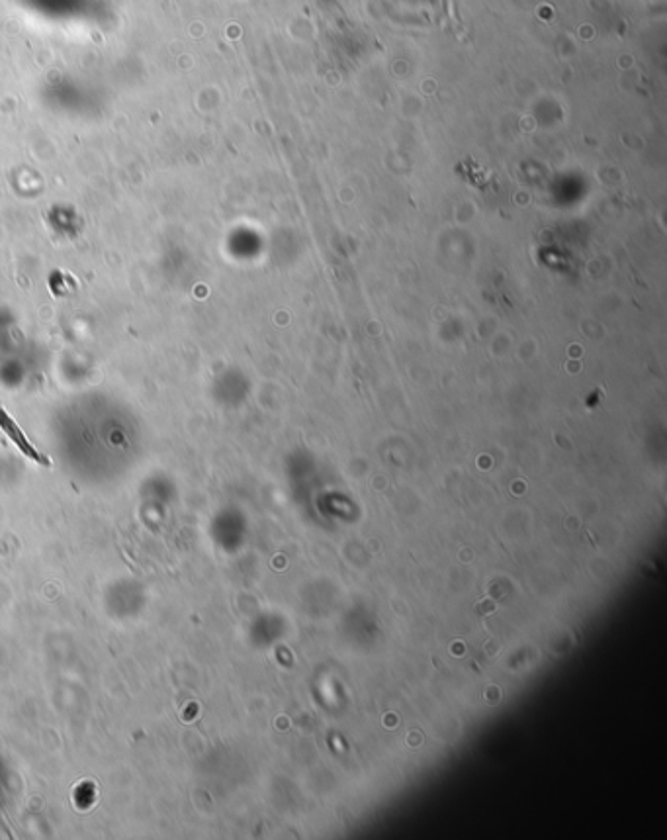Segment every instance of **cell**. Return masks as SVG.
<instances>
[{"label":"cell","mask_w":667,"mask_h":840,"mask_svg":"<svg viewBox=\"0 0 667 840\" xmlns=\"http://www.w3.org/2000/svg\"><path fill=\"white\" fill-rule=\"evenodd\" d=\"M0 429L10 437V441L24 453V457H28L30 461H34V463H38V465H42V467H51V461L42 455L30 441H28V437L24 435V431L16 425V421L12 420L8 414H6V410H2L0 408Z\"/></svg>","instance_id":"6da1fadb"}]
</instances>
